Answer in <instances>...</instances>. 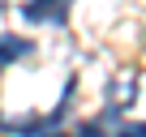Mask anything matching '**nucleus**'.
I'll list each match as a JSON object with an SVG mask.
<instances>
[{"instance_id": "nucleus-1", "label": "nucleus", "mask_w": 146, "mask_h": 137, "mask_svg": "<svg viewBox=\"0 0 146 137\" xmlns=\"http://www.w3.org/2000/svg\"><path fill=\"white\" fill-rule=\"evenodd\" d=\"M22 17L26 22H64L69 9L56 5V0H39V5H22Z\"/></svg>"}, {"instance_id": "nucleus-2", "label": "nucleus", "mask_w": 146, "mask_h": 137, "mask_svg": "<svg viewBox=\"0 0 146 137\" xmlns=\"http://www.w3.org/2000/svg\"><path fill=\"white\" fill-rule=\"evenodd\" d=\"M30 51V39H17V34H0V68L5 64H13V60H22Z\"/></svg>"}, {"instance_id": "nucleus-3", "label": "nucleus", "mask_w": 146, "mask_h": 137, "mask_svg": "<svg viewBox=\"0 0 146 137\" xmlns=\"http://www.w3.org/2000/svg\"><path fill=\"white\" fill-rule=\"evenodd\" d=\"M116 137H146V124H142V120H137V124H120Z\"/></svg>"}]
</instances>
